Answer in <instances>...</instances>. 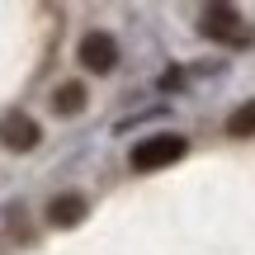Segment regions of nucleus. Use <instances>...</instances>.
<instances>
[{
    "instance_id": "f257e3e1",
    "label": "nucleus",
    "mask_w": 255,
    "mask_h": 255,
    "mask_svg": "<svg viewBox=\"0 0 255 255\" xmlns=\"http://www.w3.org/2000/svg\"><path fill=\"white\" fill-rule=\"evenodd\" d=\"M189 151V142L175 132H156V137H142V142L132 146V170H165V165H175L180 156Z\"/></svg>"
},
{
    "instance_id": "f03ea898",
    "label": "nucleus",
    "mask_w": 255,
    "mask_h": 255,
    "mask_svg": "<svg viewBox=\"0 0 255 255\" xmlns=\"http://www.w3.org/2000/svg\"><path fill=\"white\" fill-rule=\"evenodd\" d=\"M203 33H208L213 43H227V47H251V24H246L232 5L203 9Z\"/></svg>"
},
{
    "instance_id": "7ed1b4c3",
    "label": "nucleus",
    "mask_w": 255,
    "mask_h": 255,
    "mask_svg": "<svg viewBox=\"0 0 255 255\" xmlns=\"http://www.w3.org/2000/svg\"><path fill=\"white\" fill-rule=\"evenodd\" d=\"M76 57H81L85 71H100V76H104V71H114V66H119V43H114L109 33H100V28H95V33L81 38Z\"/></svg>"
},
{
    "instance_id": "20e7f679",
    "label": "nucleus",
    "mask_w": 255,
    "mask_h": 255,
    "mask_svg": "<svg viewBox=\"0 0 255 255\" xmlns=\"http://www.w3.org/2000/svg\"><path fill=\"white\" fill-rule=\"evenodd\" d=\"M38 123L28 119V114H5V119H0V142L9 146V151H33L38 146Z\"/></svg>"
},
{
    "instance_id": "39448f33",
    "label": "nucleus",
    "mask_w": 255,
    "mask_h": 255,
    "mask_svg": "<svg viewBox=\"0 0 255 255\" xmlns=\"http://www.w3.org/2000/svg\"><path fill=\"white\" fill-rule=\"evenodd\" d=\"M81 218H85V199L81 194H57V199L47 203V222H52V227H76Z\"/></svg>"
},
{
    "instance_id": "423d86ee",
    "label": "nucleus",
    "mask_w": 255,
    "mask_h": 255,
    "mask_svg": "<svg viewBox=\"0 0 255 255\" xmlns=\"http://www.w3.org/2000/svg\"><path fill=\"white\" fill-rule=\"evenodd\" d=\"M52 109L57 114H81L85 109V85H57V90H52Z\"/></svg>"
},
{
    "instance_id": "0eeeda50",
    "label": "nucleus",
    "mask_w": 255,
    "mask_h": 255,
    "mask_svg": "<svg viewBox=\"0 0 255 255\" xmlns=\"http://www.w3.org/2000/svg\"><path fill=\"white\" fill-rule=\"evenodd\" d=\"M227 137H255V100H246L241 109H232V119H227Z\"/></svg>"
}]
</instances>
